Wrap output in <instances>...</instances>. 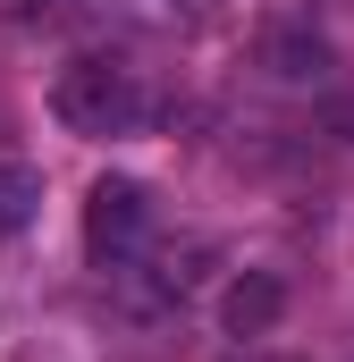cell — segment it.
<instances>
[{
  "mask_svg": "<svg viewBox=\"0 0 354 362\" xmlns=\"http://www.w3.org/2000/svg\"><path fill=\"white\" fill-rule=\"evenodd\" d=\"M51 118H59L68 135H85V144L144 135V127H152V93H144L135 68H118V59H76V68H59V85H51Z\"/></svg>",
  "mask_w": 354,
  "mask_h": 362,
  "instance_id": "cell-1",
  "label": "cell"
},
{
  "mask_svg": "<svg viewBox=\"0 0 354 362\" xmlns=\"http://www.w3.org/2000/svg\"><path fill=\"white\" fill-rule=\"evenodd\" d=\"M85 253H93V270H135L152 253V194L135 177H93V194H85Z\"/></svg>",
  "mask_w": 354,
  "mask_h": 362,
  "instance_id": "cell-2",
  "label": "cell"
},
{
  "mask_svg": "<svg viewBox=\"0 0 354 362\" xmlns=\"http://www.w3.org/2000/svg\"><path fill=\"white\" fill-rule=\"evenodd\" d=\"M287 320V278L278 270H236L228 295H219V329L228 337H270Z\"/></svg>",
  "mask_w": 354,
  "mask_h": 362,
  "instance_id": "cell-3",
  "label": "cell"
},
{
  "mask_svg": "<svg viewBox=\"0 0 354 362\" xmlns=\"http://www.w3.org/2000/svg\"><path fill=\"white\" fill-rule=\"evenodd\" d=\"M34 211H42V169L17 160V152H0V236L34 228Z\"/></svg>",
  "mask_w": 354,
  "mask_h": 362,
  "instance_id": "cell-4",
  "label": "cell"
},
{
  "mask_svg": "<svg viewBox=\"0 0 354 362\" xmlns=\"http://www.w3.org/2000/svg\"><path fill=\"white\" fill-rule=\"evenodd\" d=\"M321 68H329V42H321V34H270V76L304 85V76H321Z\"/></svg>",
  "mask_w": 354,
  "mask_h": 362,
  "instance_id": "cell-5",
  "label": "cell"
},
{
  "mask_svg": "<svg viewBox=\"0 0 354 362\" xmlns=\"http://www.w3.org/2000/svg\"><path fill=\"white\" fill-rule=\"evenodd\" d=\"M0 17H8L17 34H42V25H59V17H76V0H0Z\"/></svg>",
  "mask_w": 354,
  "mask_h": 362,
  "instance_id": "cell-6",
  "label": "cell"
},
{
  "mask_svg": "<svg viewBox=\"0 0 354 362\" xmlns=\"http://www.w3.org/2000/svg\"><path fill=\"white\" fill-rule=\"evenodd\" d=\"M321 127H329V135H338V144H354V93H338V101H329V110H321Z\"/></svg>",
  "mask_w": 354,
  "mask_h": 362,
  "instance_id": "cell-7",
  "label": "cell"
}]
</instances>
